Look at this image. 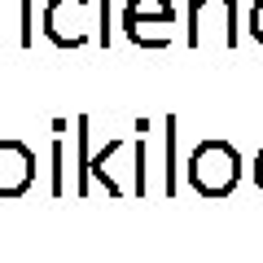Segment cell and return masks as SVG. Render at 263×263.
Masks as SVG:
<instances>
[{"label":"cell","instance_id":"30bf717a","mask_svg":"<svg viewBox=\"0 0 263 263\" xmlns=\"http://www.w3.org/2000/svg\"><path fill=\"white\" fill-rule=\"evenodd\" d=\"M0 5H5V0H0Z\"/></svg>","mask_w":263,"mask_h":263},{"label":"cell","instance_id":"52a82bcc","mask_svg":"<svg viewBox=\"0 0 263 263\" xmlns=\"http://www.w3.org/2000/svg\"><path fill=\"white\" fill-rule=\"evenodd\" d=\"M22 5V22H18V44L22 48H31L35 44V18H31V0H18Z\"/></svg>","mask_w":263,"mask_h":263},{"label":"cell","instance_id":"8992f818","mask_svg":"<svg viewBox=\"0 0 263 263\" xmlns=\"http://www.w3.org/2000/svg\"><path fill=\"white\" fill-rule=\"evenodd\" d=\"M162 136H167V197H176V114H167V119H162Z\"/></svg>","mask_w":263,"mask_h":263},{"label":"cell","instance_id":"277c9868","mask_svg":"<svg viewBox=\"0 0 263 263\" xmlns=\"http://www.w3.org/2000/svg\"><path fill=\"white\" fill-rule=\"evenodd\" d=\"M35 184V154L31 145L5 136L0 141V202H13Z\"/></svg>","mask_w":263,"mask_h":263},{"label":"cell","instance_id":"ba28073f","mask_svg":"<svg viewBox=\"0 0 263 263\" xmlns=\"http://www.w3.org/2000/svg\"><path fill=\"white\" fill-rule=\"evenodd\" d=\"M97 9H101V31H97V44L110 48V0H97Z\"/></svg>","mask_w":263,"mask_h":263},{"label":"cell","instance_id":"3957f363","mask_svg":"<svg viewBox=\"0 0 263 263\" xmlns=\"http://www.w3.org/2000/svg\"><path fill=\"white\" fill-rule=\"evenodd\" d=\"M211 18H219V31H224V48L241 44V31H237V18H241V5L237 0H184V44L202 48V27Z\"/></svg>","mask_w":263,"mask_h":263},{"label":"cell","instance_id":"9c48e42d","mask_svg":"<svg viewBox=\"0 0 263 263\" xmlns=\"http://www.w3.org/2000/svg\"><path fill=\"white\" fill-rule=\"evenodd\" d=\"M250 176H254V184H259V193H263V149L254 154V167H250Z\"/></svg>","mask_w":263,"mask_h":263},{"label":"cell","instance_id":"6da1fadb","mask_svg":"<svg viewBox=\"0 0 263 263\" xmlns=\"http://www.w3.org/2000/svg\"><path fill=\"white\" fill-rule=\"evenodd\" d=\"M184 176H189V184H193V193L219 202V197H228L237 184H241V154H237L228 141L211 136V141H202L193 154H189Z\"/></svg>","mask_w":263,"mask_h":263},{"label":"cell","instance_id":"5b68a950","mask_svg":"<svg viewBox=\"0 0 263 263\" xmlns=\"http://www.w3.org/2000/svg\"><path fill=\"white\" fill-rule=\"evenodd\" d=\"M66 119H53V145H48V193L66 197Z\"/></svg>","mask_w":263,"mask_h":263},{"label":"cell","instance_id":"7a4b0ae2","mask_svg":"<svg viewBox=\"0 0 263 263\" xmlns=\"http://www.w3.org/2000/svg\"><path fill=\"white\" fill-rule=\"evenodd\" d=\"M123 35L136 48H167L176 40V5L171 0H127Z\"/></svg>","mask_w":263,"mask_h":263}]
</instances>
